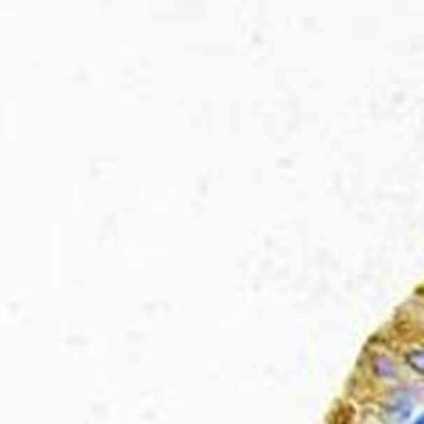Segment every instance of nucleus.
Masks as SVG:
<instances>
[{
    "label": "nucleus",
    "mask_w": 424,
    "mask_h": 424,
    "mask_svg": "<svg viewBox=\"0 0 424 424\" xmlns=\"http://www.w3.org/2000/svg\"><path fill=\"white\" fill-rule=\"evenodd\" d=\"M405 361H407V365H409L416 374L424 376V350H411V352H407Z\"/></svg>",
    "instance_id": "nucleus-3"
},
{
    "label": "nucleus",
    "mask_w": 424,
    "mask_h": 424,
    "mask_svg": "<svg viewBox=\"0 0 424 424\" xmlns=\"http://www.w3.org/2000/svg\"><path fill=\"white\" fill-rule=\"evenodd\" d=\"M372 369H374V374H376L378 378H384V380L397 376V365H395L388 357H384V355L374 357V361H372Z\"/></svg>",
    "instance_id": "nucleus-2"
},
{
    "label": "nucleus",
    "mask_w": 424,
    "mask_h": 424,
    "mask_svg": "<svg viewBox=\"0 0 424 424\" xmlns=\"http://www.w3.org/2000/svg\"><path fill=\"white\" fill-rule=\"evenodd\" d=\"M414 424H424V414H422V416H418V418L414 420Z\"/></svg>",
    "instance_id": "nucleus-4"
},
{
    "label": "nucleus",
    "mask_w": 424,
    "mask_h": 424,
    "mask_svg": "<svg viewBox=\"0 0 424 424\" xmlns=\"http://www.w3.org/2000/svg\"><path fill=\"white\" fill-rule=\"evenodd\" d=\"M414 411V399L407 393H397L388 403V414L395 422H403Z\"/></svg>",
    "instance_id": "nucleus-1"
}]
</instances>
